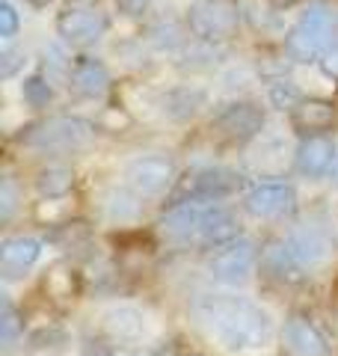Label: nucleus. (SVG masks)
<instances>
[{
    "instance_id": "obj_1",
    "label": "nucleus",
    "mask_w": 338,
    "mask_h": 356,
    "mask_svg": "<svg viewBox=\"0 0 338 356\" xmlns=\"http://www.w3.org/2000/svg\"><path fill=\"white\" fill-rule=\"evenodd\" d=\"M193 315L199 327L232 353L261 350L273 336L270 315L241 294H202L193 303Z\"/></svg>"
},
{
    "instance_id": "obj_2",
    "label": "nucleus",
    "mask_w": 338,
    "mask_h": 356,
    "mask_svg": "<svg viewBox=\"0 0 338 356\" xmlns=\"http://www.w3.org/2000/svg\"><path fill=\"white\" fill-rule=\"evenodd\" d=\"M161 226L166 238L202 247H217L238 235V220L229 208L217 205V199H182L163 214Z\"/></svg>"
},
{
    "instance_id": "obj_3",
    "label": "nucleus",
    "mask_w": 338,
    "mask_h": 356,
    "mask_svg": "<svg viewBox=\"0 0 338 356\" xmlns=\"http://www.w3.org/2000/svg\"><path fill=\"white\" fill-rule=\"evenodd\" d=\"M18 140L39 152H81L95 140V125L81 116H51L27 125Z\"/></svg>"
},
{
    "instance_id": "obj_4",
    "label": "nucleus",
    "mask_w": 338,
    "mask_h": 356,
    "mask_svg": "<svg viewBox=\"0 0 338 356\" xmlns=\"http://www.w3.org/2000/svg\"><path fill=\"white\" fill-rule=\"evenodd\" d=\"M288 57L294 63H314L332 48V18L323 6H309L285 39Z\"/></svg>"
},
{
    "instance_id": "obj_5",
    "label": "nucleus",
    "mask_w": 338,
    "mask_h": 356,
    "mask_svg": "<svg viewBox=\"0 0 338 356\" xmlns=\"http://www.w3.org/2000/svg\"><path fill=\"white\" fill-rule=\"evenodd\" d=\"M241 9L234 0H196L187 13V27L202 42H225L238 33Z\"/></svg>"
},
{
    "instance_id": "obj_6",
    "label": "nucleus",
    "mask_w": 338,
    "mask_h": 356,
    "mask_svg": "<svg viewBox=\"0 0 338 356\" xmlns=\"http://www.w3.org/2000/svg\"><path fill=\"white\" fill-rule=\"evenodd\" d=\"M211 250L214 252L208 255V273L217 282L238 285V282L250 280L252 267L258 261V247L250 238L234 235V238L223 241V243H217V247H211Z\"/></svg>"
},
{
    "instance_id": "obj_7",
    "label": "nucleus",
    "mask_w": 338,
    "mask_h": 356,
    "mask_svg": "<svg viewBox=\"0 0 338 356\" xmlns=\"http://www.w3.org/2000/svg\"><path fill=\"white\" fill-rule=\"evenodd\" d=\"M125 181L137 196H161L175 181V163L166 154H145L128 163Z\"/></svg>"
},
{
    "instance_id": "obj_8",
    "label": "nucleus",
    "mask_w": 338,
    "mask_h": 356,
    "mask_svg": "<svg viewBox=\"0 0 338 356\" xmlns=\"http://www.w3.org/2000/svg\"><path fill=\"white\" fill-rule=\"evenodd\" d=\"M107 30V18L92 6H65L56 15V33L63 42L74 44V48H86L95 44Z\"/></svg>"
},
{
    "instance_id": "obj_9",
    "label": "nucleus",
    "mask_w": 338,
    "mask_h": 356,
    "mask_svg": "<svg viewBox=\"0 0 338 356\" xmlns=\"http://www.w3.org/2000/svg\"><path fill=\"white\" fill-rule=\"evenodd\" d=\"M214 128L232 143H250L264 128V110L252 102H232L214 116Z\"/></svg>"
},
{
    "instance_id": "obj_10",
    "label": "nucleus",
    "mask_w": 338,
    "mask_h": 356,
    "mask_svg": "<svg viewBox=\"0 0 338 356\" xmlns=\"http://www.w3.org/2000/svg\"><path fill=\"white\" fill-rule=\"evenodd\" d=\"M297 205V193L294 187L285 184V181H264L252 187L243 199V208L246 214H252L258 220H279V217H288Z\"/></svg>"
},
{
    "instance_id": "obj_11",
    "label": "nucleus",
    "mask_w": 338,
    "mask_h": 356,
    "mask_svg": "<svg viewBox=\"0 0 338 356\" xmlns=\"http://www.w3.org/2000/svg\"><path fill=\"white\" fill-rule=\"evenodd\" d=\"M241 187V175L234 170H225V166H205V170H196L193 175H187L182 187H178V196L182 199H223L232 196Z\"/></svg>"
},
{
    "instance_id": "obj_12",
    "label": "nucleus",
    "mask_w": 338,
    "mask_h": 356,
    "mask_svg": "<svg viewBox=\"0 0 338 356\" xmlns=\"http://www.w3.org/2000/svg\"><path fill=\"white\" fill-rule=\"evenodd\" d=\"M282 356H330V344L312 318L291 315L282 330Z\"/></svg>"
},
{
    "instance_id": "obj_13",
    "label": "nucleus",
    "mask_w": 338,
    "mask_h": 356,
    "mask_svg": "<svg viewBox=\"0 0 338 356\" xmlns=\"http://www.w3.org/2000/svg\"><path fill=\"white\" fill-rule=\"evenodd\" d=\"M261 267L270 280H276L279 285H300L309 276V270L300 264L288 241H270L261 252Z\"/></svg>"
},
{
    "instance_id": "obj_14",
    "label": "nucleus",
    "mask_w": 338,
    "mask_h": 356,
    "mask_svg": "<svg viewBox=\"0 0 338 356\" xmlns=\"http://www.w3.org/2000/svg\"><path fill=\"white\" fill-rule=\"evenodd\" d=\"M338 119V110L326 98H303V102L291 110V128L300 137H318V134L330 131Z\"/></svg>"
},
{
    "instance_id": "obj_15",
    "label": "nucleus",
    "mask_w": 338,
    "mask_h": 356,
    "mask_svg": "<svg viewBox=\"0 0 338 356\" xmlns=\"http://www.w3.org/2000/svg\"><path fill=\"white\" fill-rule=\"evenodd\" d=\"M42 255V243L36 238L15 235L0 243V273L3 280H21Z\"/></svg>"
},
{
    "instance_id": "obj_16",
    "label": "nucleus",
    "mask_w": 338,
    "mask_h": 356,
    "mask_svg": "<svg viewBox=\"0 0 338 356\" xmlns=\"http://www.w3.org/2000/svg\"><path fill=\"white\" fill-rule=\"evenodd\" d=\"M335 161V143L330 137H303V143L297 146V154H294V163L303 175L309 178H321L330 172V166Z\"/></svg>"
},
{
    "instance_id": "obj_17",
    "label": "nucleus",
    "mask_w": 338,
    "mask_h": 356,
    "mask_svg": "<svg viewBox=\"0 0 338 356\" xmlns=\"http://www.w3.org/2000/svg\"><path fill=\"white\" fill-rule=\"evenodd\" d=\"M285 241L291 243V250H294V255L300 259V264L306 267V270L321 267L332 255V243H330V238H326L318 226H303L297 232H291Z\"/></svg>"
},
{
    "instance_id": "obj_18",
    "label": "nucleus",
    "mask_w": 338,
    "mask_h": 356,
    "mask_svg": "<svg viewBox=\"0 0 338 356\" xmlns=\"http://www.w3.org/2000/svg\"><path fill=\"white\" fill-rule=\"evenodd\" d=\"M104 332L116 344H134L145 332V315L134 306H113L104 312Z\"/></svg>"
},
{
    "instance_id": "obj_19",
    "label": "nucleus",
    "mask_w": 338,
    "mask_h": 356,
    "mask_svg": "<svg viewBox=\"0 0 338 356\" xmlns=\"http://www.w3.org/2000/svg\"><path fill=\"white\" fill-rule=\"evenodd\" d=\"M72 86L83 98H101L110 86V72L107 65L95 57H81L72 65Z\"/></svg>"
},
{
    "instance_id": "obj_20",
    "label": "nucleus",
    "mask_w": 338,
    "mask_h": 356,
    "mask_svg": "<svg viewBox=\"0 0 338 356\" xmlns=\"http://www.w3.org/2000/svg\"><path fill=\"white\" fill-rule=\"evenodd\" d=\"M205 92L193 86H178V89H169L163 95V113L175 122H184V119H193L202 107H205Z\"/></svg>"
},
{
    "instance_id": "obj_21",
    "label": "nucleus",
    "mask_w": 338,
    "mask_h": 356,
    "mask_svg": "<svg viewBox=\"0 0 338 356\" xmlns=\"http://www.w3.org/2000/svg\"><path fill=\"white\" fill-rule=\"evenodd\" d=\"M36 191L45 196V199H65L72 191H74V172L69 166H45V170L36 175Z\"/></svg>"
},
{
    "instance_id": "obj_22",
    "label": "nucleus",
    "mask_w": 338,
    "mask_h": 356,
    "mask_svg": "<svg viewBox=\"0 0 338 356\" xmlns=\"http://www.w3.org/2000/svg\"><path fill=\"white\" fill-rule=\"evenodd\" d=\"M45 291L54 300H74L77 294V270L69 264H54L45 273Z\"/></svg>"
},
{
    "instance_id": "obj_23",
    "label": "nucleus",
    "mask_w": 338,
    "mask_h": 356,
    "mask_svg": "<svg viewBox=\"0 0 338 356\" xmlns=\"http://www.w3.org/2000/svg\"><path fill=\"white\" fill-rule=\"evenodd\" d=\"M21 95H24V102L30 104V107H48L51 104V98H54V89H51V83L45 81L42 74H33V77H27L24 83H21Z\"/></svg>"
},
{
    "instance_id": "obj_24",
    "label": "nucleus",
    "mask_w": 338,
    "mask_h": 356,
    "mask_svg": "<svg viewBox=\"0 0 338 356\" xmlns=\"http://www.w3.org/2000/svg\"><path fill=\"white\" fill-rule=\"evenodd\" d=\"M0 327H3V350L9 353L18 344V339L24 336V321H21V315L15 312V306L9 303H3V315H0Z\"/></svg>"
},
{
    "instance_id": "obj_25",
    "label": "nucleus",
    "mask_w": 338,
    "mask_h": 356,
    "mask_svg": "<svg viewBox=\"0 0 338 356\" xmlns=\"http://www.w3.org/2000/svg\"><path fill=\"white\" fill-rule=\"evenodd\" d=\"M140 196H128V193H110L107 199V214L113 220H119V222H125V220H134L140 214V202H137Z\"/></svg>"
},
{
    "instance_id": "obj_26",
    "label": "nucleus",
    "mask_w": 338,
    "mask_h": 356,
    "mask_svg": "<svg viewBox=\"0 0 338 356\" xmlns=\"http://www.w3.org/2000/svg\"><path fill=\"white\" fill-rule=\"evenodd\" d=\"M303 102L300 89L291 83V81H276L270 83V104L279 107V110H294Z\"/></svg>"
},
{
    "instance_id": "obj_27",
    "label": "nucleus",
    "mask_w": 338,
    "mask_h": 356,
    "mask_svg": "<svg viewBox=\"0 0 338 356\" xmlns=\"http://www.w3.org/2000/svg\"><path fill=\"white\" fill-rule=\"evenodd\" d=\"M36 220L42 226H60L65 222V214H69V208H65V199H45V202L36 205Z\"/></svg>"
},
{
    "instance_id": "obj_28",
    "label": "nucleus",
    "mask_w": 338,
    "mask_h": 356,
    "mask_svg": "<svg viewBox=\"0 0 338 356\" xmlns=\"http://www.w3.org/2000/svg\"><path fill=\"white\" fill-rule=\"evenodd\" d=\"M18 13H15V6L13 3H0V36H3L6 42L18 33Z\"/></svg>"
},
{
    "instance_id": "obj_29",
    "label": "nucleus",
    "mask_w": 338,
    "mask_h": 356,
    "mask_svg": "<svg viewBox=\"0 0 338 356\" xmlns=\"http://www.w3.org/2000/svg\"><path fill=\"white\" fill-rule=\"evenodd\" d=\"M15 199H18L15 196V187L6 178V181L0 184V220H3V222L13 220V214H15Z\"/></svg>"
},
{
    "instance_id": "obj_30",
    "label": "nucleus",
    "mask_w": 338,
    "mask_h": 356,
    "mask_svg": "<svg viewBox=\"0 0 338 356\" xmlns=\"http://www.w3.org/2000/svg\"><path fill=\"white\" fill-rule=\"evenodd\" d=\"M116 9L125 18H140L149 9V0H116Z\"/></svg>"
},
{
    "instance_id": "obj_31",
    "label": "nucleus",
    "mask_w": 338,
    "mask_h": 356,
    "mask_svg": "<svg viewBox=\"0 0 338 356\" xmlns=\"http://www.w3.org/2000/svg\"><path fill=\"white\" fill-rule=\"evenodd\" d=\"M81 356H113V350L107 348V344H101V341H86L81 348Z\"/></svg>"
},
{
    "instance_id": "obj_32",
    "label": "nucleus",
    "mask_w": 338,
    "mask_h": 356,
    "mask_svg": "<svg viewBox=\"0 0 338 356\" xmlns=\"http://www.w3.org/2000/svg\"><path fill=\"white\" fill-rule=\"evenodd\" d=\"M323 72L330 77H338V48H330L323 54Z\"/></svg>"
},
{
    "instance_id": "obj_33",
    "label": "nucleus",
    "mask_w": 338,
    "mask_h": 356,
    "mask_svg": "<svg viewBox=\"0 0 338 356\" xmlns=\"http://www.w3.org/2000/svg\"><path fill=\"white\" fill-rule=\"evenodd\" d=\"M0 63H3V69H0V74H3V77H13V74H15V69H18V54L6 51V54H3V60H0Z\"/></svg>"
},
{
    "instance_id": "obj_34",
    "label": "nucleus",
    "mask_w": 338,
    "mask_h": 356,
    "mask_svg": "<svg viewBox=\"0 0 338 356\" xmlns=\"http://www.w3.org/2000/svg\"><path fill=\"white\" fill-rule=\"evenodd\" d=\"M270 3H273L276 9H288V6H294L297 0H270Z\"/></svg>"
},
{
    "instance_id": "obj_35",
    "label": "nucleus",
    "mask_w": 338,
    "mask_h": 356,
    "mask_svg": "<svg viewBox=\"0 0 338 356\" xmlns=\"http://www.w3.org/2000/svg\"><path fill=\"white\" fill-rule=\"evenodd\" d=\"M33 6H45V3H51V0H30Z\"/></svg>"
},
{
    "instance_id": "obj_36",
    "label": "nucleus",
    "mask_w": 338,
    "mask_h": 356,
    "mask_svg": "<svg viewBox=\"0 0 338 356\" xmlns=\"http://www.w3.org/2000/svg\"><path fill=\"white\" fill-rule=\"evenodd\" d=\"M190 356H199V353H190Z\"/></svg>"
},
{
    "instance_id": "obj_37",
    "label": "nucleus",
    "mask_w": 338,
    "mask_h": 356,
    "mask_svg": "<svg viewBox=\"0 0 338 356\" xmlns=\"http://www.w3.org/2000/svg\"><path fill=\"white\" fill-rule=\"evenodd\" d=\"M335 291H338V282H335Z\"/></svg>"
}]
</instances>
